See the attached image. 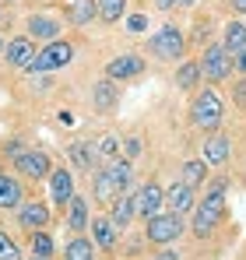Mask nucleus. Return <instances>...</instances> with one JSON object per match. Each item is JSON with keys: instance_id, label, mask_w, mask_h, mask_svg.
Returning a JSON list of instances; mask_svg holds the SVG:
<instances>
[{"instance_id": "31", "label": "nucleus", "mask_w": 246, "mask_h": 260, "mask_svg": "<svg viewBox=\"0 0 246 260\" xmlns=\"http://www.w3.org/2000/svg\"><path fill=\"white\" fill-rule=\"evenodd\" d=\"M0 260H21V250H18V243H14L7 232H0Z\"/></svg>"}, {"instance_id": "20", "label": "nucleus", "mask_w": 246, "mask_h": 260, "mask_svg": "<svg viewBox=\"0 0 246 260\" xmlns=\"http://www.w3.org/2000/svg\"><path fill=\"white\" fill-rule=\"evenodd\" d=\"M67 158L74 162V169L95 173V166H99V155H95V141H74V144L67 148Z\"/></svg>"}, {"instance_id": "22", "label": "nucleus", "mask_w": 246, "mask_h": 260, "mask_svg": "<svg viewBox=\"0 0 246 260\" xmlns=\"http://www.w3.org/2000/svg\"><path fill=\"white\" fill-rule=\"evenodd\" d=\"M88 221H91L88 197L74 193V197H71V204H67V229H71V232H84V229H88Z\"/></svg>"}, {"instance_id": "13", "label": "nucleus", "mask_w": 246, "mask_h": 260, "mask_svg": "<svg viewBox=\"0 0 246 260\" xmlns=\"http://www.w3.org/2000/svg\"><path fill=\"white\" fill-rule=\"evenodd\" d=\"M18 225L25 229V232H39L49 225V204H42V201H25L21 208H18Z\"/></svg>"}, {"instance_id": "18", "label": "nucleus", "mask_w": 246, "mask_h": 260, "mask_svg": "<svg viewBox=\"0 0 246 260\" xmlns=\"http://www.w3.org/2000/svg\"><path fill=\"white\" fill-rule=\"evenodd\" d=\"M165 204H169V211H176V215H187V211H194V186H187L183 179H176L169 190H165Z\"/></svg>"}, {"instance_id": "9", "label": "nucleus", "mask_w": 246, "mask_h": 260, "mask_svg": "<svg viewBox=\"0 0 246 260\" xmlns=\"http://www.w3.org/2000/svg\"><path fill=\"white\" fill-rule=\"evenodd\" d=\"M78 190H74V173L64 166V169H53L49 173V201L56 204V208H64L67 211V204H71V197H74Z\"/></svg>"}, {"instance_id": "16", "label": "nucleus", "mask_w": 246, "mask_h": 260, "mask_svg": "<svg viewBox=\"0 0 246 260\" xmlns=\"http://www.w3.org/2000/svg\"><path fill=\"white\" fill-rule=\"evenodd\" d=\"M88 229H91V243H95L99 250H106V253L116 250V236H120V229L113 225V218H109V215H106V218L95 215L91 221H88Z\"/></svg>"}, {"instance_id": "42", "label": "nucleus", "mask_w": 246, "mask_h": 260, "mask_svg": "<svg viewBox=\"0 0 246 260\" xmlns=\"http://www.w3.org/2000/svg\"><path fill=\"white\" fill-rule=\"evenodd\" d=\"M7 4H18V0H7Z\"/></svg>"}, {"instance_id": "26", "label": "nucleus", "mask_w": 246, "mask_h": 260, "mask_svg": "<svg viewBox=\"0 0 246 260\" xmlns=\"http://www.w3.org/2000/svg\"><path fill=\"white\" fill-rule=\"evenodd\" d=\"M204 179H207V162H204V158H190V162H183V183H187V186L197 190Z\"/></svg>"}, {"instance_id": "34", "label": "nucleus", "mask_w": 246, "mask_h": 260, "mask_svg": "<svg viewBox=\"0 0 246 260\" xmlns=\"http://www.w3.org/2000/svg\"><path fill=\"white\" fill-rule=\"evenodd\" d=\"M0 151H4V155H11V158H18V155L25 151V144H21L18 137H11V141H4V148H0Z\"/></svg>"}, {"instance_id": "24", "label": "nucleus", "mask_w": 246, "mask_h": 260, "mask_svg": "<svg viewBox=\"0 0 246 260\" xmlns=\"http://www.w3.org/2000/svg\"><path fill=\"white\" fill-rule=\"evenodd\" d=\"M64 260H95V243L81 232H74V239L64 246Z\"/></svg>"}, {"instance_id": "43", "label": "nucleus", "mask_w": 246, "mask_h": 260, "mask_svg": "<svg viewBox=\"0 0 246 260\" xmlns=\"http://www.w3.org/2000/svg\"><path fill=\"white\" fill-rule=\"evenodd\" d=\"M32 260H42V257H32Z\"/></svg>"}, {"instance_id": "40", "label": "nucleus", "mask_w": 246, "mask_h": 260, "mask_svg": "<svg viewBox=\"0 0 246 260\" xmlns=\"http://www.w3.org/2000/svg\"><path fill=\"white\" fill-rule=\"evenodd\" d=\"M176 4H179V7H194L197 0H176Z\"/></svg>"}, {"instance_id": "12", "label": "nucleus", "mask_w": 246, "mask_h": 260, "mask_svg": "<svg viewBox=\"0 0 246 260\" xmlns=\"http://www.w3.org/2000/svg\"><path fill=\"white\" fill-rule=\"evenodd\" d=\"M4 53H7V63H11V67H18V71H28L39 49H36V43H32L28 36H18V39H11V43L4 46Z\"/></svg>"}, {"instance_id": "8", "label": "nucleus", "mask_w": 246, "mask_h": 260, "mask_svg": "<svg viewBox=\"0 0 246 260\" xmlns=\"http://www.w3.org/2000/svg\"><path fill=\"white\" fill-rule=\"evenodd\" d=\"M141 74H144V56H137V53H120L106 63V78H113V81H130Z\"/></svg>"}, {"instance_id": "10", "label": "nucleus", "mask_w": 246, "mask_h": 260, "mask_svg": "<svg viewBox=\"0 0 246 260\" xmlns=\"http://www.w3.org/2000/svg\"><path fill=\"white\" fill-rule=\"evenodd\" d=\"M162 204H165V190L159 186V183H144L137 193H134V208H137V218H148L151 215H159L162 211Z\"/></svg>"}, {"instance_id": "2", "label": "nucleus", "mask_w": 246, "mask_h": 260, "mask_svg": "<svg viewBox=\"0 0 246 260\" xmlns=\"http://www.w3.org/2000/svg\"><path fill=\"white\" fill-rule=\"evenodd\" d=\"M222 120H225V106H222L218 91L214 88H201L194 95V102H190V123L201 127L204 134H211V130L222 127Z\"/></svg>"}, {"instance_id": "25", "label": "nucleus", "mask_w": 246, "mask_h": 260, "mask_svg": "<svg viewBox=\"0 0 246 260\" xmlns=\"http://www.w3.org/2000/svg\"><path fill=\"white\" fill-rule=\"evenodd\" d=\"M201 78H204V74H201V63H197V60H183V63L176 67V85L183 88V91L197 88V85H201Z\"/></svg>"}, {"instance_id": "38", "label": "nucleus", "mask_w": 246, "mask_h": 260, "mask_svg": "<svg viewBox=\"0 0 246 260\" xmlns=\"http://www.w3.org/2000/svg\"><path fill=\"white\" fill-rule=\"evenodd\" d=\"M229 7H232V14H246V0H229Z\"/></svg>"}, {"instance_id": "28", "label": "nucleus", "mask_w": 246, "mask_h": 260, "mask_svg": "<svg viewBox=\"0 0 246 260\" xmlns=\"http://www.w3.org/2000/svg\"><path fill=\"white\" fill-rule=\"evenodd\" d=\"M123 14H127V0H99V18L106 25H116Z\"/></svg>"}, {"instance_id": "37", "label": "nucleus", "mask_w": 246, "mask_h": 260, "mask_svg": "<svg viewBox=\"0 0 246 260\" xmlns=\"http://www.w3.org/2000/svg\"><path fill=\"white\" fill-rule=\"evenodd\" d=\"M155 260H179V253H176V250H169V246H165V250H159V253H155Z\"/></svg>"}, {"instance_id": "3", "label": "nucleus", "mask_w": 246, "mask_h": 260, "mask_svg": "<svg viewBox=\"0 0 246 260\" xmlns=\"http://www.w3.org/2000/svg\"><path fill=\"white\" fill-rule=\"evenodd\" d=\"M183 232H187V221H183V215H176V211H159V215H151L144 221V239L155 243V246H169Z\"/></svg>"}, {"instance_id": "41", "label": "nucleus", "mask_w": 246, "mask_h": 260, "mask_svg": "<svg viewBox=\"0 0 246 260\" xmlns=\"http://www.w3.org/2000/svg\"><path fill=\"white\" fill-rule=\"evenodd\" d=\"M4 46H7V43H4V36H0V49H4Z\"/></svg>"}, {"instance_id": "39", "label": "nucleus", "mask_w": 246, "mask_h": 260, "mask_svg": "<svg viewBox=\"0 0 246 260\" xmlns=\"http://www.w3.org/2000/svg\"><path fill=\"white\" fill-rule=\"evenodd\" d=\"M155 7H159V11H172V7H176V0H155Z\"/></svg>"}, {"instance_id": "27", "label": "nucleus", "mask_w": 246, "mask_h": 260, "mask_svg": "<svg viewBox=\"0 0 246 260\" xmlns=\"http://www.w3.org/2000/svg\"><path fill=\"white\" fill-rule=\"evenodd\" d=\"M225 49H229V53H236V49H243L246 46V25L243 21H236V18H232V21H229V25H225Z\"/></svg>"}, {"instance_id": "33", "label": "nucleus", "mask_w": 246, "mask_h": 260, "mask_svg": "<svg viewBox=\"0 0 246 260\" xmlns=\"http://www.w3.org/2000/svg\"><path fill=\"white\" fill-rule=\"evenodd\" d=\"M144 28H148V18H144V14L127 18V32H134V36H137V32H144Z\"/></svg>"}, {"instance_id": "11", "label": "nucleus", "mask_w": 246, "mask_h": 260, "mask_svg": "<svg viewBox=\"0 0 246 260\" xmlns=\"http://www.w3.org/2000/svg\"><path fill=\"white\" fill-rule=\"evenodd\" d=\"M229 151H232V144H229V137L218 134V130H211L204 141H201V158H204L207 166H225V162H229Z\"/></svg>"}, {"instance_id": "4", "label": "nucleus", "mask_w": 246, "mask_h": 260, "mask_svg": "<svg viewBox=\"0 0 246 260\" xmlns=\"http://www.w3.org/2000/svg\"><path fill=\"white\" fill-rule=\"evenodd\" d=\"M148 49H151L155 60H179L183 49H187V36L179 32V25H162V28L151 36Z\"/></svg>"}, {"instance_id": "7", "label": "nucleus", "mask_w": 246, "mask_h": 260, "mask_svg": "<svg viewBox=\"0 0 246 260\" xmlns=\"http://www.w3.org/2000/svg\"><path fill=\"white\" fill-rule=\"evenodd\" d=\"M14 169L21 176H28V179H49L53 162H49V155L39 151V148H25V151L14 158Z\"/></svg>"}, {"instance_id": "1", "label": "nucleus", "mask_w": 246, "mask_h": 260, "mask_svg": "<svg viewBox=\"0 0 246 260\" xmlns=\"http://www.w3.org/2000/svg\"><path fill=\"white\" fill-rule=\"evenodd\" d=\"M225 179H214L211 186H207V197L204 201H197L194 204V236H201V239H207L222 221H225Z\"/></svg>"}, {"instance_id": "35", "label": "nucleus", "mask_w": 246, "mask_h": 260, "mask_svg": "<svg viewBox=\"0 0 246 260\" xmlns=\"http://www.w3.org/2000/svg\"><path fill=\"white\" fill-rule=\"evenodd\" d=\"M232 99H236V106H246V78L232 85Z\"/></svg>"}, {"instance_id": "15", "label": "nucleus", "mask_w": 246, "mask_h": 260, "mask_svg": "<svg viewBox=\"0 0 246 260\" xmlns=\"http://www.w3.org/2000/svg\"><path fill=\"white\" fill-rule=\"evenodd\" d=\"M91 193H95V201H99V204H113V201H116L120 193H127V190L120 186L116 173L106 166V169H99V173H95V186H91Z\"/></svg>"}, {"instance_id": "21", "label": "nucleus", "mask_w": 246, "mask_h": 260, "mask_svg": "<svg viewBox=\"0 0 246 260\" xmlns=\"http://www.w3.org/2000/svg\"><path fill=\"white\" fill-rule=\"evenodd\" d=\"M109 218H113V225H116L120 232L127 229V225H130V221H134V218H137V208H134V193H130V190H127V193H120V197L109 204Z\"/></svg>"}, {"instance_id": "29", "label": "nucleus", "mask_w": 246, "mask_h": 260, "mask_svg": "<svg viewBox=\"0 0 246 260\" xmlns=\"http://www.w3.org/2000/svg\"><path fill=\"white\" fill-rule=\"evenodd\" d=\"M32 257H42V260H49L53 257V236L46 232V229H39V232H32Z\"/></svg>"}, {"instance_id": "23", "label": "nucleus", "mask_w": 246, "mask_h": 260, "mask_svg": "<svg viewBox=\"0 0 246 260\" xmlns=\"http://www.w3.org/2000/svg\"><path fill=\"white\" fill-rule=\"evenodd\" d=\"M64 11L71 25H88L99 14V0H64Z\"/></svg>"}, {"instance_id": "6", "label": "nucleus", "mask_w": 246, "mask_h": 260, "mask_svg": "<svg viewBox=\"0 0 246 260\" xmlns=\"http://www.w3.org/2000/svg\"><path fill=\"white\" fill-rule=\"evenodd\" d=\"M197 63H201V74H204L207 81H225V78L232 74V53L222 43L204 46V53H201Z\"/></svg>"}, {"instance_id": "17", "label": "nucleus", "mask_w": 246, "mask_h": 260, "mask_svg": "<svg viewBox=\"0 0 246 260\" xmlns=\"http://www.w3.org/2000/svg\"><path fill=\"white\" fill-rule=\"evenodd\" d=\"M116 102H120V88H116L113 78L95 81V88H91V106H95V113H113Z\"/></svg>"}, {"instance_id": "30", "label": "nucleus", "mask_w": 246, "mask_h": 260, "mask_svg": "<svg viewBox=\"0 0 246 260\" xmlns=\"http://www.w3.org/2000/svg\"><path fill=\"white\" fill-rule=\"evenodd\" d=\"M95 155H99V158H109V162H113V158L120 155V137H116V134H102V137L95 141Z\"/></svg>"}, {"instance_id": "14", "label": "nucleus", "mask_w": 246, "mask_h": 260, "mask_svg": "<svg viewBox=\"0 0 246 260\" xmlns=\"http://www.w3.org/2000/svg\"><path fill=\"white\" fill-rule=\"evenodd\" d=\"M25 28H28V39L36 43H56L60 39V32H64V25L56 21V18H46V14H32L28 21H25Z\"/></svg>"}, {"instance_id": "5", "label": "nucleus", "mask_w": 246, "mask_h": 260, "mask_svg": "<svg viewBox=\"0 0 246 260\" xmlns=\"http://www.w3.org/2000/svg\"><path fill=\"white\" fill-rule=\"evenodd\" d=\"M74 60V46L64 43V39H56V43H46L36 53V60H32V74H49V71H60V67H67Z\"/></svg>"}, {"instance_id": "19", "label": "nucleus", "mask_w": 246, "mask_h": 260, "mask_svg": "<svg viewBox=\"0 0 246 260\" xmlns=\"http://www.w3.org/2000/svg\"><path fill=\"white\" fill-rule=\"evenodd\" d=\"M21 204H25V186L14 176L0 173V208L4 211H18Z\"/></svg>"}, {"instance_id": "32", "label": "nucleus", "mask_w": 246, "mask_h": 260, "mask_svg": "<svg viewBox=\"0 0 246 260\" xmlns=\"http://www.w3.org/2000/svg\"><path fill=\"white\" fill-rule=\"evenodd\" d=\"M120 151L127 155V158H137V155H141V137H127V141L120 144Z\"/></svg>"}, {"instance_id": "36", "label": "nucleus", "mask_w": 246, "mask_h": 260, "mask_svg": "<svg viewBox=\"0 0 246 260\" xmlns=\"http://www.w3.org/2000/svg\"><path fill=\"white\" fill-rule=\"evenodd\" d=\"M232 67L246 74V46H243V49H236V56H232Z\"/></svg>"}]
</instances>
